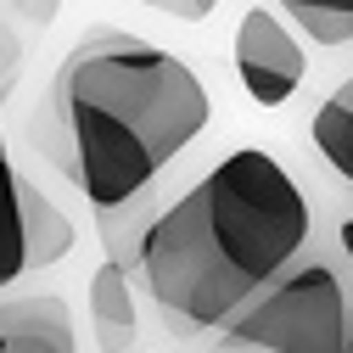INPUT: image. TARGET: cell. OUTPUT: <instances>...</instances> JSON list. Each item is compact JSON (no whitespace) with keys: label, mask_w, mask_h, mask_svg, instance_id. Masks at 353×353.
Segmentation results:
<instances>
[{"label":"cell","mask_w":353,"mask_h":353,"mask_svg":"<svg viewBox=\"0 0 353 353\" xmlns=\"http://www.w3.org/2000/svg\"><path fill=\"white\" fill-rule=\"evenodd\" d=\"M174 196H168V185H152V191H141V196H129V202H112V208H96V230H101V247H107V258H118L129 275H135V263H141V247H146V236H152V225L163 219V208H168Z\"/></svg>","instance_id":"obj_7"},{"label":"cell","mask_w":353,"mask_h":353,"mask_svg":"<svg viewBox=\"0 0 353 353\" xmlns=\"http://www.w3.org/2000/svg\"><path fill=\"white\" fill-rule=\"evenodd\" d=\"M308 191H314V219H320V241L342 258V270L353 275V191L342 180H331L325 168L308 174Z\"/></svg>","instance_id":"obj_10"},{"label":"cell","mask_w":353,"mask_h":353,"mask_svg":"<svg viewBox=\"0 0 353 353\" xmlns=\"http://www.w3.org/2000/svg\"><path fill=\"white\" fill-rule=\"evenodd\" d=\"M84 303H90V331H96L101 353H135L141 347V286L118 258L96 263Z\"/></svg>","instance_id":"obj_6"},{"label":"cell","mask_w":353,"mask_h":353,"mask_svg":"<svg viewBox=\"0 0 353 353\" xmlns=\"http://www.w3.org/2000/svg\"><path fill=\"white\" fill-rule=\"evenodd\" d=\"M141 6H152L163 17H180V23H202V17L219 12V0H141Z\"/></svg>","instance_id":"obj_12"},{"label":"cell","mask_w":353,"mask_h":353,"mask_svg":"<svg viewBox=\"0 0 353 353\" xmlns=\"http://www.w3.org/2000/svg\"><path fill=\"white\" fill-rule=\"evenodd\" d=\"M314 241V191L281 157L236 146L163 208L141 247L135 286L174 342L202 347Z\"/></svg>","instance_id":"obj_1"},{"label":"cell","mask_w":353,"mask_h":353,"mask_svg":"<svg viewBox=\"0 0 353 353\" xmlns=\"http://www.w3.org/2000/svg\"><path fill=\"white\" fill-rule=\"evenodd\" d=\"M347 353H353V325H347Z\"/></svg>","instance_id":"obj_14"},{"label":"cell","mask_w":353,"mask_h":353,"mask_svg":"<svg viewBox=\"0 0 353 353\" xmlns=\"http://www.w3.org/2000/svg\"><path fill=\"white\" fill-rule=\"evenodd\" d=\"M208 118L213 101L185 57L123 28H90L62 57L46 112L28 129L46 163L68 174L84 202L112 208L163 185Z\"/></svg>","instance_id":"obj_2"},{"label":"cell","mask_w":353,"mask_h":353,"mask_svg":"<svg viewBox=\"0 0 353 353\" xmlns=\"http://www.w3.org/2000/svg\"><path fill=\"white\" fill-rule=\"evenodd\" d=\"M23 219H28V275L34 270H51L57 258H68L73 247V219L39 191L34 180H23Z\"/></svg>","instance_id":"obj_9"},{"label":"cell","mask_w":353,"mask_h":353,"mask_svg":"<svg viewBox=\"0 0 353 353\" xmlns=\"http://www.w3.org/2000/svg\"><path fill=\"white\" fill-rule=\"evenodd\" d=\"M275 6L314 39V46H347L353 39V0H275Z\"/></svg>","instance_id":"obj_11"},{"label":"cell","mask_w":353,"mask_h":353,"mask_svg":"<svg viewBox=\"0 0 353 353\" xmlns=\"http://www.w3.org/2000/svg\"><path fill=\"white\" fill-rule=\"evenodd\" d=\"M347 325L353 275L325 241H314L270 292H258L196 353H347Z\"/></svg>","instance_id":"obj_3"},{"label":"cell","mask_w":353,"mask_h":353,"mask_svg":"<svg viewBox=\"0 0 353 353\" xmlns=\"http://www.w3.org/2000/svg\"><path fill=\"white\" fill-rule=\"evenodd\" d=\"M12 6H17V12L34 23V28H46V23L57 17V6H62V0H12Z\"/></svg>","instance_id":"obj_13"},{"label":"cell","mask_w":353,"mask_h":353,"mask_svg":"<svg viewBox=\"0 0 353 353\" xmlns=\"http://www.w3.org/2000/svg\"><path fill=\"white\" fill-rule=\"evenodd\" d=\"M308 73L303 39L286 28V12L247 6L236 23V79L258 107H286Z\"/></svg>","instance_id":"obj_4"},{"label":"cell","mask_w":353,"mask_h":353,"mask_svg":"<svg viewBox=\"0 0 353 353\" xmlns=\"http://www.w3.org/2000/svg\"><path fill=\"white\" fill-rule=\"evenodd\" d=\"M135 353H146V347H135Z\"/></svg>","instance_id":"obj_15"},{"label":"cell","mask_w":353,"mask_h":353,"mask_svg":"<svg viewBox=\"0 0 353 353\" xmlns=\"http://www.w3.org/2000/svg\"><path fill=\"white\" fill-rule=\"evenodd\" d=\"M0 353H79L73 308L57 292L0 297Z\"/></svg>","instance_id":"obj_5"},{"label":"cell","mask_w":353,"mask_h":353,"mask_svg":"<svg viewBox=\"0 0 353 353\" xmlns=\"http://www.w3.org/2000/svg\"><path fill=\"white\" fill-rule=\"evenodd\" d=\"M308 146H314V168H325L331 180H342L353 191V79H342L314 107V118H308Z\"/></svg>","instance_id":"obj_8"}]
</instances>
